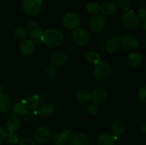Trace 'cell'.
<instances>
[{
    "instance_id": "obj_29",
    "label": "cell",
    "mask_w": 146,
    "mask_h": 145,
    "mask_svg": "<svg viewBox=\"0 0 146 145\" xmlns=\"http://www.w3.org/2000/svg\"><path fill=\"white\" fill-rule=\"evenodd\" d=\"M86 9L89 14L95 15L100 11V6L96 2H91L87 5Z\"/></svg>"
},
{
    "instance_id": "obj_8",
    "label": "cell",
    "mask_w": 146,
    "mask_h": 145,
    "mask_svg": "<svg viewBox=\"0 0 146 145\" xmlns=\"http://www.w3.org/2000/svg\"><path fill=\"white\" fill-rule=\"evenodd\" d=\"M106 26V18L104 15L100 14H95L91 18L89 23L90 29L95 33H99L104 30Z\"/></svg>"
},
{
    "instance_id": "obj_4",
    "label": "cell",
    "mask_w": 146,
    "mask_h": 145,
    "mask_svg": "<svg viewBox=\"0 0 146 145\" xmlns=\"http://www.w3.org/2000/svg\"><path fill=\"white\" fill-rule=\"evenodd\" d=\"M122 23L126 28L129 29H135L140 24V19L138 14L133 10H128L124 12L122 16Z\"/></svg>"
},
{
    "instance_id": "obj_13",
    "label": "cell",
    "mask_w": 146,
    "mask_h": 145,
    "mask_svg": "<svg viewBox=\"0 0 146 145\" xmlns=\"http://www.w3.org/2000/svg\"><path fill=\"white\" fill-rule=\"evenodd\" d=\"M35 51V45L30 39H25L21 41L19 44V52L25 57L31 56Z\"/></svg>"
},
{
    "instance_id": "obj_22",
    "label": "cell",
    "mask_w": 146,
    "mask_h": 145,
    "mask_svg": "<svg viewBox=\"0 0 146 145\" xmlns=\"http://www.w3.org/2000/svg\"><path fill=\"white\" fill-rule=\"evenodd\" d=\"M111 132L113 134L118 136L122 135L125 132V125L123 122L120 120H115L111 126Z\"/></svg>"
},
{
    "instance_id": "obj_39",
    "label": "cell",
    "mask_w": 146,
    "mask_h": 145,
    "mask_svg": "<svg viewBox=\"0 0 146 145\" xmlns=\"http://www.w3.org/2000/svg\"><path fill=\"white\" fill-rule=\"evenodd\" d=\"M3 94V88L1 85H0V95Z\"/></svg>"
},
{
    "instance_id": "obj_35",
    "label": "cell",
    "mask_w": 146,
    "mask_h": 145,
    "mask_svg": "<svg viewBox=\"0 0 146 145\" xmlns=\"http://www.w3.org/2000/svg\"><path fill=\"white\" fill-rule=\"evenodd\" d=\"M19 145H35V143L29 138H24L20 141Z\"/></svg>"
},
{
    "instance_id": "obj_14",
    "label": "cell",
    "mask_w": 146,
    "mask_h": 145,
    "mask_svg": "<svg viewBox=\"0 0 146 145\" xmlns=\"http://www.w3.org/2000/svg\"><path fill=\"white\" fill-rule=\"evenodd\" d=\"M118 10V6L113 1H105L100 6V11L104 16L113 15Z\"/></svg>"
},
{
    "instance_id": "obj_23",
    "label": "cell",
    "mask_w": 146,
    "mask_h": 145,
    "mask_svg": "<svg viewBox=\"0 0 146 145\" xmlns=\"http://www.w3.org/2000/svg\"><path fill=\"white\" fill-rule=\"evenodd\" d=\"M12 111L16 116H24L28 112V107L24 102H18L13 106Z\"/></svg>"
},
{
    "instance_id": "obj_27",
    "label": "cell",
    "mask_w": 146,
    "mask_h": 145,
    "mask_svg": "<svg viewBox=\"0 0 146 145\" xmlns=\"http://www.w3.org/2000/svg\"><path fill=\"white\" fill-rule=\"evenodd\" d=\"M10 104V100L7 95L4 94L0 95V112H7L9 109Z\"/></svg>"
},
{
    "instance_id": "obj_28",
    "label": "cell",
    "mask_w": 146,
    "mask_h": 145,
    "mask_svg": "<svg viewBox=\"0 0 146 145\" xmlns=\"http://www.w3.org/2000/svg\"><path fill=\"white\" fill-rule=\"evenodd\" d=\"M14 36L17 38L23 41V40H25L27 38L28 32H27V29L24 28V27L18 26L14 30Z\"/></svg>"
},
{
    "instance_id": "obj_9",
    "label": "cell",
    "mask_w": 146,
    "mask_h": 145,
    "mask_svg": "<svg viewBox=\"0 0 146 145\" xmlns=\"http://www.w3.org/2000/svg\"><path fill=\"white\" fill-rule=\"evenodd\" d=\"M67 145H88V137L83 132L71 134L67 139Z\"/></svg>"
},
{
    "instance_id": "obj_17",
    "label": "cell",
    "mask_w": 146,
    "mask_h": 145,
    "mask_svg": "<svg viewBox=\"0 0 146 145\" xmlns=\"http://www.w3.org/2000/svg\"><path fill=\"white\" fill-rule=\"evenodd\" d=\"M67 60V56L63 51H56L51 57V63L54 66L64 65Z\"/></svg>"
},
{
    "instance_id": "obj_18",
    "label": "cell",
    "mask_w": 146,
    "mask_h": 145,
    "mask_svg": "<svg viewBox=\"0 0 146 145\" xmlns=\"http://www.w3.org/2000/svg\"><path fill=\"white\" fill-rule=\"evenodd\" d=\"M143 58L139 52H132L128 56V64L133 68L139 67L143 63Z\"/></svg>"
},
{
    "instance_id": "obj_19",
    "label": "cell",
    "mask_w": 146,
    "mask_h": 145,
    "mask_svg": "<svg viewBox=\"0 0 146 145\" xmlns=\"http://www.w3.org/2000/svg\"><path fill=\"white\" fill-rule=\"evenodd\" d=\"M55 112V107L50 102H45L38 107V112L41 117H49Z\"/></svg>"
},
{
    "instance_id": "obj_16",
    "label": "cell",
    "mask_w": 146,
    "mask_h": 145,
    "mask_svg": "<svg viewBox=\"0 0 146 145\" xmlns=\"http://www.w3.org/2000/svg\"><path fill=\"white\" fill-rule=\"evenodd\" d=\"M71 132L68 129H64L60 133L56 134L53 138V143L55 145H65L67 142L68 136Z\"/></svg>"
},
{
    "instance_id": "obj_5",
    "label": "cell",
    "mask_w": 146,
    "mask_h": 145,
    "mask_svg": "<svg viewBox=\"0 0 146 145\" xmlns=\"http://www.w3.org/2000/svg\"><path fill=\"white\" fill-rule=\"evenodd\" d=\"M72 38L74 44L78 46H84L89 41L90 35L84 28H77L73 31Z\"/></svg>"
},
{
    "instance_id": "obj_10",
    "label": "cell",
    "mask_w": 146,
    "mask_h": 145,
    "mask_svg": "<svg viewBox=\"0 0 146 145\" xmlns=\"http://www.w3.org/2000/svg\"><path fill=\"white\" fill-rule=\"evenodd\" d=\"M51 136L49 130L44 127H40L34 132V139L36 143L39 144H44L48 142Z\"/></svg>"
},
{
    "instance_id": "obj_36",
    "label": "cell",
    "mask_w": 146,
    "mask_h": 145,
    "mask_svg": "<svg viewBox=\"0 0 146 145\" xmlns=\"http://www.w3.org/2000/svg\"><path fill=\"white\" fill-rule=\"evenodd\" d=\"M138 16L140 20L142 21H145L146 20V9L145 8H141L138 11Z\"/></svg>"
},
{
    "instance_id": "obj_3",
    "label": "cell",
    "mask_w": 146,
    "mask_h": 145,
    "mask_svg": "<svg viewBox=\"0 0 146 145\" xmlns=\"http://www.w3.org/2000/svg\"><path fill=\"white\" fill-rule=\"evenodd\" d=\"M21 8L28 15H36L42 10L43 0H24Z\"/></svg>"
},
{
    "instance_id": "obj_7",
    "label": "cell",
    "mask_w": 146,
    "mask_h": 145,
    "mask_svg": "<svg viewBox=\"0 0 146 145\" xmlns=\"http://www.w3.org/2000/svg\"><path fill=\"white\" fill-rule=\"evenodd\" d=\"M120 44L124 50L132 51L139 47V41L133 36H125L119 38Z\"/></svg>"
},
{
    "instance_id": "obj_25",
    "label": "cell",
    "mask_w": 146,
    "mask_h": 145,
    "mask_svg": "<svg viewBox=\"0 0 146 145\" xmlns=\"http://www.w3.org/2000/svg\"><path fill=\"white\" fill-rule=\"evenodd\" d=\"M86 60L88 63L94 65H96L100 61H101V58H100L99 54L97 52L94 51H88L86 54Z\"/></svg>"
},
{
    "instance_id": "obj_31",
    "label": "cell",
    "mask_w": 146,
    "mask_h": 145,
    "mask_svg": "<svg viewBox=\"0 0 146 145\" xmlns=\"http://www.w3.org/2000/svg\"><path fill=\"white\" fill-rule=\"evenodd\" d=\"M138 97L140 101H141L143 103L146 104V85L140 88L138 90Z\"/></svg>"
},
{
    "instance_id": "obj_32",
    "label": "cell",
    "mask_w": 146,
    "mask_h": 145,
    "mask_svg": "<svg viewBox=\"0 0 146 145\" xmlns=\"http://www.w3.org/2000/svg\"><path fill=\"white\" fill-rule=\"evenodd\" d=\"M46 73L50 78H52V77H54L57 73V69L56 68V66H54V65H49L46 68Z\"/></svg>"
},
{
    "instance_id": "obj_24",
    "label": "cell",
    "mask_w": 146,
    "mask_h": 145,
    "mask_svg": "<svg viewBox=\"0 0 146 145\" xmlns=\"http://www.w3.org/2000/svg\"><path fill=\"white\" fill-rule=\"evenodd\" d=\"M76 98L78 100V102H81V104H84L91 99V94L88 90L81 88L77 91L76 94Z\"/></svg>"
},
{
    "instance_id": "obj_38",
    "label": "cell",
    "mask_w": 146,
    "mask_h": 145,
    "mask_svg": "<svg viewBox=\"0 0 146 145\" xmlns=\"http://www.w3.org/2000/svg\"><path fill=\"white\" fill-rule=\"evenodd\" d=\"M141 132L143 134L146 135V123H144L143 125L141 126Z\"/></svg>"
},
{
    "instance_id": "obj_15",
    "label": "cell",
    "mask_w": 146,
    "mask_h": 145,
    "mask_svg": "<svg viewBox=\"0 0 146 145\" xmlns=\"http://www.w3.org/2000/svg\"><path fill=\"white\" fill-rule=\"evenodd\" d=\"M116 141V136L113 134L104 133L98 136L96 142L98 145H115Z\"/></svg>"
},
{
    "instance_id": "obj_11",
    "label": "cell",
    "mask_w": 146,
    "mask_h": 145,
    "mask_svg": "<svg viewBox=\"0 0 146 145\" xmlns=\"http://www.w3.org/2000/svg\"><path fill=\"white\" fill-rule=\"evenodd\" d=\"M108 98V92L104 88H98L94 90L91 93V99L94 104L98 105L105 102Z\"/></svg>"
},
{
    "instance_id": "obj_6",
    "label": "cell",
    "mask_w": 146,
    "mask_h": 145,
    "mask_svg": "<svg viewBox=\"0 0 146 145\" xmlns=\"http://www.w3.org/2000/svg\"><path fill=\"white\" fill-rule=\"evenodd\" d=\"M80 17L78 14L74 12H69L66 14L63 18V25L68 30H75L78 28L80 25Z\"/></svg>"
},
{
    "instance_id": "obj_37",
    "label": "cell",
    "mask_w": 146,
    "mask_h": 145,
    "mask_svg": "<svg viewBox=\"0 0 146 145\" xmlns=\"http://www.w3.org/2000/svg\"><path fill=\"white\" fill-rule=\"evenodd\" d=\"M6 135H7V133H6L5 130L1 127H0V145L5 140Z\"/></svg>"
},
{
    "instance_id": "obj_40",
    "label": "cell",
    "mask_w": 146,
    "mask_h": 145,
    "mask_svg": "<svg viewBox=\"0 0 146 145\" xmlns=\"http://www.w3.org/2000/svg\"><path fill=\"white\" fill-rule=\"evenodd\" d=\"M143 27H144V29L146 31V20L144 21V24H143Z\"/></svg>"
},
{
    "instance_id": "obj_30",
    "label": "cell",
    "mask_w": 146,
    "mask_h": 145,
    "mask_svg": "<svg viewBox=\"0 0 146 145\" xmlns=\"http://www.w3.org/2000/svg\"><path fill=\"white\" fill-rule=\"evenodd\" d=\"M5 140L10 144H17L19 141V137L14 132H9V133L6 135Z\"/></svg>"
},
{
    "instance_id": "obj_20",
    "label": "cell",
    "mask_w": 146,
    "mask_h": 145,
    "mask_svg": "<svg viewBox=\"0 0 146 145\" xmlns=\"http://www.w3.org/2000/svg\"><path fill=\"white\" fill-rule=\"evenodd\" d=\"M20 124L21 122H20V119H19L18 117L16 115H12L7 119V122H6V127L9 132H15L19 129Z\"/></svg>"
},
{
    "instance_id": "obj_12",
    "label": "cell",
    "mask_w": 146,
    "mask_h": 145,
    "mask_svg": "<svg viewBox=\"0 0 146 145\" xmlns=\"http://www.w3.org/2000/svg\"><path fill=\"white\" fill-rule=\"evenodd\" d=\"M27 31L31 38L41 37L42 35L43 29L41 26L36 21H30L27 24Z\"/></svg>"
},
{
    "instance_id": "obj_1",
    "label": "cell",
    "mask_w": 146,
    "mask_h": 145,
    "mask_svg": "<svg viewBox=\"0 0 146 145\" xmlns=\"http://www.w3.org/2000/svg\"><path fill=\"white\" fill-rule=\"evenodd\" d=\"M42 43L50 48H57L61 45L64 41V34L54 28H47L43 31L41 35Z\"/></svg>"
},
{
    "instance_id": "obj_21",
    "label": "cell",
    "mask_w": 146,
    "mask_h": 145,
    "mask_svg": "<svg viewBox=\"0 0 146 145\" xmlns=\"http://www.w3.org/2000/svg\"><path fill=\"white\" fill-rule=\"evenodd\" d=\"M120 46H121V44H120L119 38H115V37L108 39L106 44V49L110 54L115 53V52H117Z\"/></svg>"
},
{
    "instance_id": "obj_33",
    "label": "cell",
    "mask_w": 146,
    "mask_h": 145,
    "mask_svg": "<svg viewBox=\"0 0 146 145\" xmlns=\"http://www.w3.org/2000/svg\"><path fill=\"white\" fill-rule=\"evenodd\" d=\"M118 4L120 7L125 11L129 10L130 1L129 0H118Z\"/></svg>"
},
{
    "instance_id": "obj_26",
    "label": "cell",
    "mask_w": 146,
    "mask_h": 145,
    "mask_svg": "<svg viewBox=\"0 0 146 145\" xmlns=\"http://www.w3.org/2000/svg\"><path fill=\"white\" fill-rule=\"evenodd\" d=\"M39 103L40 98L37 95H34L32 96L29 97L27 99V102H26V105H27V107L31 109H36L38 107V105H39Z\"/></svg>"
},
{
    "instance_id": "obj_34",
    "label": "cell",
    "mask_w": 146,
    "mask_h": 145,
    "mask_svg": "<svg viewBox=\"0 0 146 145\" xmlns=\"http://www.w3.org/2000/svg\"><path fill=\"white\" fill-rule=\"evenodd\" d=\"M98 107L96 104L93 103L88 107V111L89 112V114H91V115H96L97 113V112H98Z\"/></svg>"
},
{
    "instance_id": "obj_2",
    "label": "cell",
    "mask_w": 146,
    "mask_h": 145,
    "mask_svg": "<svg viewBox=\"0 0 146 145\" xmlns=\"http://www.w3.org/2000/svg\"><path fill=\"white\" fill-rule=\"evenodd\" d=\"M112 69L109 64L106 61H100L96 65L94 70V75L99 81H105L110 78Z\"/></svg>"
}]
</instances>
